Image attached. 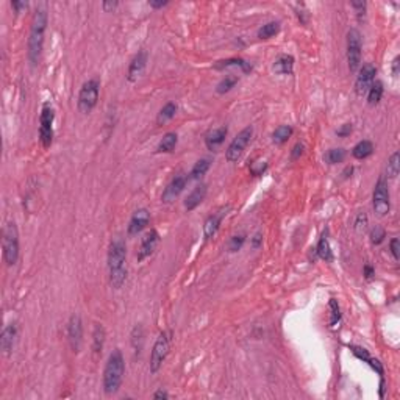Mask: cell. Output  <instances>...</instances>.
<instances>
[{"instance_id": "cell-1", "label": "cell", "mask_w": 400, "mask_h": 400, "mask_svg": "<svg viewBox=\"0 0 400 400\" xmlns=\"http://www.w3.org/2000/svg\"><path fill=\"white\" fill-rule=\"evenodd\" d=\"M108 270L111 286L121 289L127 280V246L121 238L113 239L108 249Z\"/></svg>"}, {"instance_id": "cell-2", "label": "cell", "mask_w": 400, "mask_h": 400, "mask_svg": "<svg viewBox=\"0 0 400 400\" xmlns=\"http://www.w3.org/2000/svg\"><path fill=\"white\" fill-rule=\"evenodd\" d=\"M46 28H47V13L46 10L39 8V10H36L33 16L30 36H28V61L31 63V66H36L39 63L43 47H44Z\"/></svg>"}, {"instance_id": "cell-3", "label": "cell", "mask_w": 400, "mask_h": 400, "mask_svg": "<svg viewBox=\"0 0 400 400\" xmlns=\"http://www.w3.org/2000/svg\"><path fill=\"white\" fill-rule=\"evenodd\" d=\"M124 372H125L124 355L119 349H116L108 356L106 366L103 369V391L106 395H113L121 389Z\"/></svg>"}, {"instance_id": "cell-4", "label": "cell", "mask_w": 400, "mask_h": 400, "mask_svg": "<svg viewBox=\"0 0 400 400\" xmlns=\"http://www.w3.org/2000/svg\"><path fill=\"white\" fill-rule=\"evenodd\" d=\"M19 231L14 222H8L2 231V250L4 260L8 266H14L19 260Z\"/></svg>"}, {"instance_id": "cell-5", "label": "cell", "mask_w": 400, "mask_h": 400, "mask_svg": "<svg viewBox=\"0 0 400 400\" xmlns=\"http://www.w3.org/2000/svg\"><path fill=\"white\" fill-rule=\"evenodd\" d=\"M171 341H172L171 332H163L156 338V341L153 344V349H152V353H150V365H149L152 374H156L161 369L165 359L168 358L169 350H171Z\"/></svg>"}, {"instance_id": "cell-6", "label": "cell", "mask_w": 400, "mask_h": 400, "mask_svg": "<svg viewBox=\"0 0 400 400\" xmlns=\"http://www.w3.org/2000/svg\"><path fill=\"white\" fill-rule=\"evenodd\" d=\"M99 93H100V85L97 80L93 78L83 83L78 94V110L83 114H89L96 108L99 100Z\"/></svg>"}, {"instance_id": "cell-7", "label": "cell", "mask_w": 400, "mask_h": 400, "mask_svg": "<svg viewBox=\"0 0 400 400\" xmlns=\"http://www.w3.org/2000/svg\"><path fill=\"white\" fill-rule=\"evenodd\" d=\"M252 135H253L252 127H246L244 130H241L238 135H236V138L230 142V145L225 150V158L228 163H236L244 155L247 145L252 139Z\"/></svg>"}, {"instance_id": "cell-8", "label": "cell", "mask_w": 400, "mask_h": 400, "mask_svg": "<svg viewBox=\"0 0 400 400\" xmlns=\"http://www.w3.org/2000/svg\"><path fill=\"white\" fill-rule=\"evenodd\" d=\"M53 121H55L53 108L49 103H44L39 114V141L44 149H49L53 141Z\"/></svg>"}, {"instance_id": "cell-9", "label": "cell", "mask_w": 400, "mask_h": 400, "mask_svg": "<svg viewBox=\"0 0 400 400\" xmlns=\"http://www.w3.org/2000/svg\"><path fill=\"white\" fill-rule=\"evenodd\" d=\"M372 205H374V211L377 216L383 217L389 213V189H388V180L385 177H380L378 181L375 183V189H374V197H372Z\"/></svg>"}, {"instance_id": "cell-10", "label": "cell", "mask_w": 400, "mask_h": 400, "mask_svg": "<svg viewBox=\"0 0 400 400\" xmlns=\"http://www.w3.org/2000/svg\"><path fill=\"white\" fill-rule=\"evenodd\" d=\"M361 33L356 28L347 31V63L350 72H356L361 66Z\"/></svg>"}, {"instance_id": "cell-11", "label": "cell", "mask_w": 400, "mask_h": 400, "mask_svg": "<svg viewBox=\"0 0 400 400\" xmlns=\"http://www.w3.org/2000/svg\"><path fill=\"white\" fill-rule=\"evenodd\" d=\"M67 341L72 352H80L83 344V324L78 314H72L67 322Z\"/></svg>"}, {"instance_id": "cell-12", "label": "cell", "mask_w": 400, "mask_h": 400, "mask_svg": "<svg viewBox=\"0 0 400 400\" xmlns=\"http://www.w3.org/2000/svg\"><path fill=\"white\" fill-rule=\"evenodd\" d=\"M375 75H377L375 66L365 64L363 67H359V72L356 75V82H355V93H356V96L363 97V96L368 94L369 88L375 82Z\"/></svg>"}, {"instance_id": "cell-13", "label": "cell", "mask_w": 400, "mask_h": 400, "mask_svg": "<svg viewBox=\"0 0 400 400\" xmlns=\"http://www.w3.org/2000/svg\"><path fill=\"white\" fill-rule=\"evenodd\" d=\"M188 177L185 174H178L175 175L171 181H169V185L165 188V191H163V195H161V200L165 204H171L174 202V200L185 191L186 188V183H188Z\"/></svg>"}, {"instance_id": "cell-14", "label": "cell", "mask_w": 400, "mask_h": 400, "mask_svg": "<svg viewBox=\"0 0 400 400\" xmlns=\"http://www.w3.org/2000/svg\"><path fill=\"white\" fill-rule=\"evenodd\" d=\"M158 243H159V234H158V231L155 228H152L150 231L145 233L144 238L141 239V244H139V249H138V253H136L138 261H144L145 258H149L152 253L155 252Z\"/></svg>"}, {"instance_id": "cell-15", "label": "cell", "mask_w": 400, "mask_h": 400, "mask_svg": "<svg viewBox=\"0 0 400 400\" xmlns=\"http://www.w3.org/2000/svg\"><path fill=\"white\" fill-rule=\"evenodd\" d=\"M145 66H147V52L141 50V52L136 53V55L133 57V60L130 61L129 70H127V80L135 83L142 75Z\"/></svg>"}, {"instance_id": "cell-16", "label": "cell", "mask_w": 400, "mask_h": 400, "mask_svg": "<svg viewBox=\"0 0 400 400\" xmlns=\"http://www.w3.org/2000/svg\"><path fill=\"white\" fill-rule=\"evenodd\" d=\"M149 222H150V213L145 208L136 210L132 216L130 222H129V234L136 236L138 233H141L145 227L149 225Z\"/></svg>"}, {"instance_id": "cell-17", "label": "cell", "mask_w": 400, "mask_h": 400, "mask_svg": "<svg viewBox=\"0 0 400 400\" xmlns=\"http://www.w3.org/2000/svg\"><path fill=\"white\" fill-rule=\"evenodd\" d=\"M225 214H227V210L222 208L219 211H216L214 214H211L208 219L205 221V224H204V236H205V239H211L213 236L217 231H219L221 224H222V219L225 217Z\"/></svg>"}, {"instance_id": "cell-18", "label": "cell", "mask_w": 400, "mask_h": 400, "mask_svg": "<svg viewBox=\"0 0 400 400\" xmlns=\"http://www.w3.org/2000/svg\"><path fill=\"white\" fill-rule=\"evenodd\" d=\"M227 133H228L227 127H219V129L211 130L205 136V145H207V149L211 150V152H216L224 144V141L227 138Z\"/></svg>"}, {"instance_id": "cell-19", "label": "cell", "mask_w": 400, "mask_h": 400, "mask_svg": "<svg viewBox=\"0 0 400 400\" xmlns=\"http://www.w3.org/2000/svg\"><path fill=\"white\" fill-rule=\"evenodd\" d=\"M207 192H208V186H207L205 183L195 186V188L191 191V194L186 197V200H185V208H186L188 211L195 210V208H197V207L205 200Z\"/></svg>"}, {"instance_id": "cell-20", "label": "cell", "mask_w": 400, "mask_h": 400, "mask_svg": "<svg viewBox=\"0 0 400 400\" xmlns=\"http://www.w3.org/2000/svg\"><path fill=\"white\" fill-rule=\"evenodd\" d=\"M16 338H17V325L14 322H11L5 327L4 332H2V336H0V347H2V350L7 355L11 353Z\"/></svg>"}, {"instance_id": "cell-21", "label": "cell", "mask_w": 400, "mask_h": 400, "mask_svg": "<svg viewBox=\"0 0 400 400\" xmlns=\"http://www.w3.org/2000/svg\"><path fill=\"white\" fill-rule=\"evenodd\" d=\"M274 70L280 75H291L294 72V58L291 55H282L274 63Z\"/></svg>"}, {"instance_id": "cell-22", "label": "cell", "mask_w": 400, "mask_h": 400, "mask_svg": "<svg viewBox=\"0 0 400 400\" xmlns=\"http://www.w3.org/2000/svg\"><path fill=\"white\" fill-rule=\"evenodd\" d=\"M372 153H374V144L371 141H368V139L359 141L355 147L352 149V155L356 159H365V158L371 156Z\"/></svg>"}, {"instance_id": "cell-23", "label": "cell", "mask_w": 400, "mask_h": 400, "mask_svg": "<svg viewBox=\"0 0 400 400\" xmlns=\"http://www.w3.org/2000/svg\"><path fill=\"white\" fill-rule=\"evenodd\" d=\"M105 338H106V332L105 327L100 324H96L94 332H93V350L94 353H102L103 350V344H105Z\"/></svg>"}, {"instance_id": "cell-24", "label": "cell", "mask_w": 400, "mask_h": 400, "mask_svg": "<svg viewBox=\"0 0 400 400\" xmlns=\"http://www.w3.org/2000/svg\"><path fill=\"white\" fill-rule=\"evenodd\" d=\"M177 142H178V136H177V133L169 132V133H166L165 136H163V139L159 141L158 149H156V150H158L159 153H169V152H172V150L175 149Z\"/></svg>"}, {"instance_id": "cell-25", "label": "cell", "mask_w": 400, "mask_h": 400, "mask_svg": "<svg viewBox=\"0 0 400 400\" xmlns=\"http://www.w3.org/2000/svg\"><path fill=\"white\" fill-rule=\"evenodd\" d=\"M211 168V159L210 158H202V159H198L195 165L192 166L191 172H189V180H198L200 177H204L208 169Z\"/></svg>"}, {"instance_id": "cell-26", "label": "cell", "mask_w": 400, "mask_h": 400, "mask_svg": "<svg viewBox=\"0 0 400 400\" xmlns=\"http://www.w3.org/2000/svg\"><path fill=\"white\" fill-rule=\"evenodd\" d=\"M317 255L321 260L324 261H332L333 260V253H332V247H330V243H329V238H327V233H324L321 236V239L317 243Z\"/></svg>"}, {"instance_id": "cell-27", "label": "cell", "mask_w": 400, "mask_h": 400, "mask_svg": "<svg viewBox=\"0 0 400 400\" xmlns=\"http://www.w3.org/2000/svg\"><path fill=\"white\" fill-rule=\"evenodd\" d=\"M216 69H225V67H241L243 72H250L252 70V66L250 63H247L246 60L243 58H228V60H222V61H217V64L214 66Z\"/></svg>"}, {"instance_id": "cell-28", "label": "cell", "mask_w": 400, "mask_h": 400, "mask_svg": "<svg viewBox=\"0 0 400 400\" xmlns=\"http://www.w3.org/2000/svg\"><path fill=\"white\" fill-rule=\"evenodd\" d=\"M293 127L291 125H280L275 129V132L272 133V142L277 144V145H282L285 144L291 136H293Z\"/></svg>"}, {"instance_id": "cell-29", "label": "cell", "mask_w": 400, "mask_h": 400, "mask_svg": "<svg viewBox=\"0 0 400 400\" xmlns=\"http://www.w3.org/2000/svg\"><path fill=\"white\" fill-rule=\"evenodd\" d=\"M383 83L381 82H378V80H375L374 83H372V86L369 88V91H368V103L369 105H377L380 100H381V97H383Z\"/></svg>"}, {"instance_id": "cell-30", "label": "cell", "mask_w": 400, "mask_h": 400, "mask_svg": "<svg viewBox=\"0 0 400 400\" xmlns=\"http://www.w3.org/2000/svg\"><path fill=\"white\" fill-rule=\"evenodd\" d=\"M177 110H178V106H177L174 102H168V103L159 110L158 117H156V122L161 125V124H165V122L171 121V119L177 114Z\"/></svg>"}, {"instance_id": "cell-31", "label": "cell", "mask_w": 400, "mask_h": 400, "mask_svg": "<svg viewBox=\"0 0 400 400\" xmlns=\"http://www.w3.org/2000/svg\"><path fill=\"white\" fill-rule=\"evenodd\" d=\"M280 31V24L278 22H267L258 30V38L260 39H269L272 36H275Z\"/></svg>"}, {"instance_id": "cell-32", "label": "cell", "mask_w": 400, "mask_h": 400, "mask_svg": "<svg viewBox=\"0 0 400 400\" xmlns=\"http://www.w3.org/2000/svg\"><path fill=\"white\" fill-rule=\"evenodd\" d=\"M345 155H347V152H345L342 147L330 149L325 153V161L329 163V165H338V163H342L345 159Z\"/></svg>"}, {"instance_id": "cell-33", "label": "cell", "mask_w": 400, "mask_h": 400, "mask_svg": "<svg viewBox=\"0 0 400 400\" xmlns=\"http://www.w3.org/2000/svg\"><path fill=\"white\" fill-rule=\"evenodd\" d=\"M398 171H400V153L394 152L388 161V166H386L388 178H395L398 175Z\"/></svg>"}, {"instance_id": "cell-34", "label": "cell", "mask_w": 400, "mask_h": 400, "mask_svg": "<svg viewBox=\"0 0 400 400\" xmlns=\"http://www.w3.org/2000/svg\"><path fill=\"white\" fill-rule=\"evenodd\" d=\"M236 83H238V77H236V75H227L225 78L221 80L219 85H217L216 91H217V93H219V94H225V93H228V91H230L231 88H234Z\"/></svg>"}, {"instance_id": "cell-35", "label": "cell", "mask_w": 400, "mask_h": 400, "mask_svg": "<svg viewBox=\"0 0 400 400\" xmlns=\"http://www.w3.org/2000/svg\"><path fill=\"white\" fill-rule=\"evenodd\" d=\"M244 243H246V234L244 233L234 234V236H231V238L228 239L227 249H228V252H238V250L243 249Z\"/></svg>"}, {"instance_id": "cell-36", "label": "cell", "mask_w": 400, "mask_h": 400, "mask_svg": "<svg viewBox=\"0 0 400 400\" xmlns=\"http://www.w3.org/2000/svg\"><path fill=\"white\" fill-rule=\"evenodd\" d=\"M385 238H386V231H385L383 227L377 225L375 228H372V231H371V243L372 244L378 246V244H381L385 241Z\"/></svg>"}, {"instance_id": "cell-37", "label": "cell", "mask_w": 400, "mask_h": 400, "mask_svg": "<svg viewBox=\"0 0 400 400\" xmlns=\"http://www.w3.org/2000/svg\"><path fill=\"white\" fill-rule=\"evenodd\" d=\"M330 310H332V319H330V325L335 327L339 321H341V310H339V305L335 299L330 300Z\"/></svg>"}, {"instance_id": "cell-38", "label": "cell", "mask_w": 400, "mask_h": 400, "mask_svg": "<svg viewBox=\"0 0 400 400\" xmlns=\"http://www.w3.org/2000/svg\"><path fill=\"white\" fill-rule=\"evenodd\" d=\"M267 169V163L266 161H257V163H252L250 165V174L253 177H260L266 172Z\"/></svg>"}, {"instance_id": "cell-39", "label": "cell", "mask_w": 400, "mask_h": 400, "mask_svg": "<svg viewBox=\"0 0 400 400\" xmlns=\"http://www.w3.org/2000/svg\"><path fill=\"white\" fill-rule=\"evenodd\" d=\"M366 227H368V216H366L365 213H359V214L356 216L355 228H356L358 231H365Z\"/></svg>"}, {"instance_id": "cell-40", "label": "cell", "mask_w": 400, "mask_h": 400, "mask_svg": "<svg viewBox=\"0 0 400 400\" xmlns=\"http://www.w3.org/2000/svg\"><path fill=\"white\" fill-rule=\"evenodd\" d=\"M350 350H352V353H353L355 356H358V358H359V359H363V361H368V359L371 358L366 349L356 347V345H350Z\"/></svg>"}, {"instance_id": "cell-41", "label": "cell", "mask_w": 400, "mask_h": 400, "mask_svg": "<svg viewBox=\"0 0 400 400\" xmlns=\"http://www.w3.org/2000/svg\"><path fill=\"white\" fill-rule=\"evenodd\" d=\"M303 144L302 142H297L294 147H293V150H291V159L293 161H296V159H299L300 158V155L303 153Z\"/></svg>"}, {"instance_id": "cell-42", "label": "cell", "mask_w": 400, "mask_h": 400, "mask_svg": "<svg viewBox=\"0 0 400 400\" xmlns=\"http://www.w3.org/2000/svg\"><path fill=\"white\" fill-rule=\"evenodd\" d=\"M389 247H391V253H392V257H394V260H398L400 258V241H398V238H394L392 241H391V244H389Z\"/></svg>"}, {"instance_id": "cell-43", "label": "cell", "mask_w": 400, "mask_h": 400, "mask_svg": "<svg viewBox=\"0 0 400 400\" xmlns=\"http://www.w3.org/2000/svg\"><path fill=\"white\" fill-rule=\"evenodd\" d=\"M350 133H352V125L350 124H344V125H341V129L336 130V135L339 138H345V136H349Z\"/></svg>"}, {"instance_id": "cell-44", "label": "cell", "mask_w": 400, "mask_h": 400, "mask_svg": "<svg viewBox=\"0 0 400 400\" xmlns=\"http://www.w3.org/2000/svg\"><path fill=\"white\" fill-rule=\"evenodd\" d=\"M11 7L16 10V13H22L24 10H27L28 4L27 2H19V0H14V2H11Z\"/></svg>"}, {"instance_id": "cell-45", "label": "cell", "mask_w": 400, "mask_h": 400, "mask_svg": "<svg viewBox=\"0 0 400 400\" xmlns=\"http://www.w3.org/2000/svg\"><path fill=\"white\" fill-rule=\"evenodd\" d=\"M149 5L152 7V8H163V7H166V5H169V2L168 0H150L149 2Z\"/></svg>"}, {"instance_id": "cell-46", "label": "cell", "mask_w": 400, "mask_h": 400, "mask_svg": "<svg viewBox=\"0 0 400 400\" xmlns=\"http://www.w3.org/2000/svg\"><path fill=\"white\" fill-rule=\"evenodd\" d=\"M153 398H155V400H161V398H163V400H168V398H169V394H168L166 391L159 389V391H156V392L153 394Z\"/></svg>"}, {"instance_id": "cell-47", "label": "cell", "mask_w": 400, "mask_h": 400, "mask_svg": "<svg viewBox=\"0 0 400 400\" xmlns=\"http://www.w3.org/2000/svg\"><path fill=\"white\" fill-rule=\"evenodd\" d=\"M398 61H400V58H398V57H395V58H394V61H392V75H394V77H397V75H398V64H400Z\"/></svg>"}, {"instance_id": "cell-48", "label": "cell", "mask_w": 400, "mask_h": 400, "mask_svg": "<svg viewBox=\"0 0 400 400\" xmlns=\"http://www.w3.org/2000/svg\"><path fill=\"white\" fill-rule=\"evenodd\" d=\"M119 4L117 2H103V10L105 11H110V10H114Z\"/></svg>"}, {"instance_id": "cell-49", "label": "cell", "mask_w": 400, "mask_h": 400, "mask_svg": "<svg viewBox=\"0 0 400 400\" xmlns=\"http://www.w3.org/2000/svg\"><path fill=\"white\" fill-rule=\"evenodd\" d=\"M365 275H366V278H371L374 275V267L371 264H366L365 266Z\"/></svg>"}, {"instance_id": "cell-50", "label": "cell", "mask_w": 400, "mask_h": 400, "mask_svg": "<svg viewBox=\"0 0 400 400\" xmlns=\"http://www.w3.org/2000/svg\"><path fill=\"white\" fill-rule=\"evenodd\" d=\"M261 239H263V238H261V234H260V233H258V234H255V238H253V247L258 249V247H260V244H261Z\"/></svg>"}]
</instances>
